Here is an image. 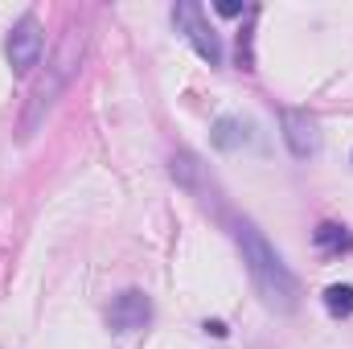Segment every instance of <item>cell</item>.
Returning a JSON list of instances; mask_svg holds the SVG:
<instances>
[{
    "label": "cell",
    "instance_id": "1",
    "mask_svg": "<svg viewBox=\"0 0 353 349\" xmlns=\"http://www.w3.org/2000/svg\"><path fill=\"white\" fill-rule=\"evenodd\" d=\"M234 239H239L247 275H251L255 292L263 296V304L271 312H283V317L296 312V308H300V279H296V271L283 263V255L267 243V235L255 222L239 218V222H234Z\"/></svg>",
    "mask_w": 353,
    "mask_h": 349
},
{
    "label": "cell",
    "instance_id": "2",
    "mask_svg": "<svg viewBox=\"0 0 353 349\" xmlns=\"http://www.w3.org/2000/svg\"><path fill=\"white\" fill-rule=\"evenodd\" d=\"M83 58H87V33H83L79 25H70V29L62 33V41H58L54 58L46 62V74L33 83L29 99H25V111H21V140H33V136L41 132V123H46L50 111L58 107L62 90L74 83Z\"/></svg>",
    "mask_w": 353,
    "mask_h": 349
},
{
    "label": "cell",
    "instance_id": "3",
    "mask_svg": "<svg viewBox=\"0 0 353 349\" xmlns=\"http://www.w3.org/2000/svg\"><path fill=\"white\" fill-rule=\"evenodd\" d=\"M173 25H176V33H185V41L197 50L201 62L222 66V37H218V29L205 21V8H201L197 0H181V4H176Z\"/></svg>",
    "mask_w": 353,
    "mask_h": 349
},
{
    "label": "cell",
    "instance_id": "4",
    "mask_svg": "<svg viewBox=\"0 0 353 349\" xmlns=\"http://www.w3.org/2000/svg\"><path fill=\"white\" fill-rule=\"evenodd\" d=\"M41 50H46L41 25H37L33 12H25V17L8 29V37H4V58H8L12 74H29V70L41 62Z\"/></svg>",
    "mask_w": 353,
    "mask_h": 349
},
{
    "label": "cell",
    "instance_id": "5",
    "mask_svg": "<svg viewBox=\"0 0 353 349\" xmlns=\"http://www.w3.org/2000/svg\"><path fill=\"white\" fill-rule=\"evenodd\" d=\"M148 321H152V300L140 288H123L107 308V329L111 333H140V329H148Z\"/></svg>",
    "mask_w": 353,
    "mask_h": 349
},
{
    "label": "cell",
    "instance_id": "6",
    "mask_svg": "<svg viewBox=\"0 0 353 349\" xmlns=\"http://www.w3.org/2000/svg\"><path fill=\"white\" fill-rule=\"evenodd\" d=\"M169 173L181 189H189L201 206H218V197H222V189H218V181L210 177V169L193 157V152H173L169 157Z\"/></svg>",
    "mask_w": 353,
    "mask_h": 349
},
{
    "label": "cell",
    "instance_id": "7",
    "mask_svg": "<svg viewBox=\"0 0 353 349\" xmlns=\"http://www.w3.org/2000/svg\"><path fill=\"white\" fill-rule=\"evenodd\" d=\"M279 123H283L288 152H292L296 161H308V157L321 152V128H316V119H312L308 111H300V107H283V111H279Z\"/></svg>",
    "mask_w": 353,
    "mask_h": 349
},
{
    "label": "cell",
    "instance_id": "8",
    "mask_svg": "<svg viewBox=\"0 0 353 349\" xmlns=\"http://www.w3.org/2000/svg\"><path fill=\"white\" fill-rule=\"evenodd\" d=\"M312 247L325 251V255H341V251H353V235L341 222H321L312 230Z\"/></svg>",
    "mask_w": 353,
    "mask_h": 349
},
{
    "label": "cell",
    "instance_id": "9",
    "mask_svg": "<svg viewBox=\"0 0 353 349\" xmlns=\"http://www.w3.org/2000/svg\"><path fill=\"white\" fill-rule=\"evenodd\" d=\"M243 140H247V132H243V119H234V115H222L210 132V144L218 152H234V148H243Z\"/></svg>",
    "mask_w": 353,
    "mask_h": 349
},
{
    "label": "cell",
    "instance_id": "10",
    "mask_svg": "<svg viewBox=\"0 0 353 349\" xmlns=\"http://www.w3.org/2000/svg\"><path fill=\"white\" fill-rule=\"evenodd\" d=\"M321 300L333 317H353V283H329Z\"/></svg>",
    "mask_w": 353,
    "mask_h": 349
},
{
    "label": "cell",
    "instance_id": "11",
    "mask_svg": "<svg viewBox=\"0 0 353 349\" xmlns=\"http://www.w3.org/2000/svg\"><path fill=\"white\" fill-rule=\"evenodd\" d=\"M239 70H255V29L247 25L243 33H239Z\"/></svg>",
    "mask_w": 353,
    "mask_h": 349
},
{
    "label": "cell",
    "instance_id": "12",
    "mask_svg": "<svg viewBox=\"0 0 353 349\" xmlns=\"http://www.w3.org/2000/svg\"><path fill=\"white\" fill-rule=\"evenodd\" d=\"M218 12H222V17H243V12H251V8L239 4V0H218Z\"/></svg>",
    "mask_w": 353,
    "mask_h": 349
},
{
    "label": "cell",
    "instance_id": "13",
    "mask_svg": "<svg viewBox=\"0 0 353 349\" xmlns=\"http://www.w3.org/2000/svg\"><path fill=\"white\" fill-rule=\"evenodd\" d=\"M201 329H205V333H214V337H226V325H222V321H205Z\"/></svg>",
    "mask_w": 353,
    "mask_h": 349
}]
</instances>
